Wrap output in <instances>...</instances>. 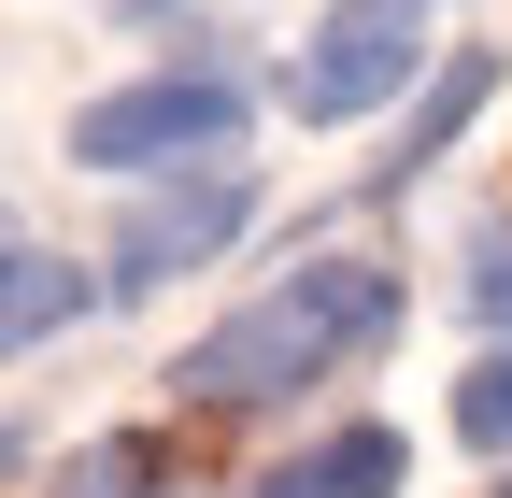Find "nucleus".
<instances>
[{
    "instance_id": "1",
    "label": "nucleus",
    "mask_w": 512,
    "mask_h": 498,
    "mask_svg": "<svg viewBox=\"0 0 512 498\" xmlns=\"http://www.w3.org/2000/svg\"><path fill=\"white\" fill-rule=\"evenodd\" d=\"M399 314H413V285L384 271V257H299L285 285H256L228 328L185 342L171 385L200 399V413H271V399H299V385H328V370L384 356Z\"/></svg>"
},
{
    "instance_id": "2",
    "label": "nucleus",
    "mask_w": 512,
    "mask_h": 498,
    "mask_svg": "<svg viewBox=\"0 0 512 498\" xmlns=\"http://www.w3.org/2000/svg\"><path fill=\"white\" fill-rule=\"evenodd\" d=\"M427 0H328V15L299 29V57L271 72V100L299 114V129H342V114H384V100H413L427 72Z\"/></svg>"
},
{
    "instance_id": "3",
    "label": "nucleus",
    "mask_w": 512,
    "mask_h": 498,
    "mask_svg": "<svg viewBox=\"0 0 512 498\" xmlns=\"http://www.w3.org/2000/svg\"><path fill=\"white\" fill-rule=\"evenodd\" d=\"M242 72L185 57V72H143V86H100L72 114V171H185V157H228L242 143Z\"/></svg>"
},
{
    "instance_id": "4",
    "label": "nucleus",
    "mask_w": 512,
    "mask_h": 498,
    "mask_svg": "<svg viewBox=\"0 0 512 498\" xmlns=\"http://www.w3.org/2000/svg\"><path fill=\"white\" fill-rule=\"evenodd\" d=\"M256 228V171H228V157H200V171H171V185H143L128 200V228H114V271L100 285H185V271H214L228 242Z\"/></svg>"
},
{
    "instance_id": "5",
    "label": "nucleus",
    "mask_w": 512,
    "mask_h": 498,
    "mask_svg": "<svg viewBox=\"0 0 512 498\" xmlns=\"http://www.w3.org/2000/svg\"><path fill=\"white\" fill-rule=\"evenodd\" d=\"M484 100H498V57H484V43H456V57H441V72H427V100L399 114V143H384V171H370V185H384V200H399L413 171H441V157L470 143V114H484Z\"/></svg>"
},
{
    "instance_id": "6",
    "label": "nucleus",
    "mask_w": 512,
    "mask_h": 498,
    "mask_svg": "<svg viewBox=\"0 0 512 498\" xmlns=\"http://www.w3.org/2000/svg\"><path fill=\"white\" fill-rule=\"evenodd\" d=\"M399 484H413V442L356 413V427H328V442H299V456L256 484V498H399Z\"/></svg>"
},
{
    "instance_id": "7",
    "label": "nucleus",
    "mask_w": 512,
    "mask_h": 498,
    "mask_svg": "<svg viewBox=\"0 0 512 498\" xmlns=\"http://www.w3.org/2000/svg\"><path fill=\"white\" fill-rule=\"evenodd\" d=\"M0 271H15V285H0V328H15V356H43V342H57V328H72L86 299H100L72 257H57V242H15Z\"/></svg>"
},
{
    "instance_id": "8",
    "label": "nucleus",
    "mask_w": 512,
    "mask_h": 498,
    "mask_svg": "<svg viewBox=\"0 0 512 498\" xmlns=\"http://www.w3.org/2000/svg\"><path fill=\"white\" fill-rule=\"evenodd\" d=\"M57 498H185V470H171V442H157V427H100V442H72Z\"/></svg>"
},
{
    "instance_id": "9",
    "label": "nucleus",
    "mask_w": 512,
    "mask_h": 498,
    "mask_svg": "<svg viewBox=\"0 0 512 498\" xmlns=\"http://www.w3.org/2000/svg\"><path fill=\"white\" fill-rule=\"evenodd\" d=\"M456 442H470V456H498V470H512V342H498V356H484V370H470V385H456Z\"/></svg>"
},
{
    "instance_id": "10",
    "label": "nucleus",
    "mask_w": 512,
    "mask_h": 498,
    "mask_svg": "<svg viewBox=\"0 0 512 498\" xmlns=\"http://www.w3.org/2000/svg\"><path fill=\"white\" fill-rule=\"evenodd\" d=\"M470 314L512 328V228H484V257H470Z\"/></svg>"
},
{
    "instance_id": "11",
    "label": "nucleus",
    "mask_w": 512,
    "mask_h": 498,
    "mask_svg": "<svg viewBox=\"0 0 512 498\" xmlns=\"http://www.w3.org/2000/svg\"><path fill=\"white\" fill-rule=\"evenodd\" d=\"M128 15H171V0H128Z\"/></svg>"
},
{
    "instance_id": "12",
    "label": "nucleus",
    "mask_w": 512,
    "mask_h": 498,
    "mask_svg": "<svg viewBox=\"0 0 512 498\" xmlns=\"http://www.w3.org/2000/svg\"><path fill=\"white\" fill-rule=\"evenodd\" d=\"M498 498H512V470H498Z\"/></svg>"
}]
</instances>
